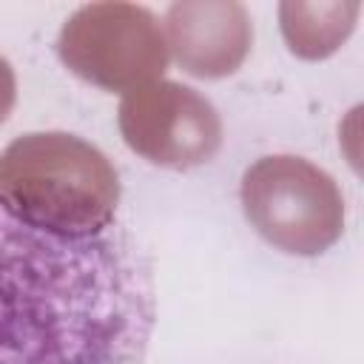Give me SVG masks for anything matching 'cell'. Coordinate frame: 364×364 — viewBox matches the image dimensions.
Masks as SVG:
<instances>
[{
    "label": "cell",
    "instance_id": "obj_1",
    "mask_svg": "<svg viewBox=\"0 0 364 364\" xmlns=\"http://www.w3.org/2000/svg\"><path fill=\"white\" fill-rule=\"evenodd\" d=\"M154 321L151 262L131 233L57 236L0 205V364H142Z\"/></svg>",
    "mask_w": 364,
    "mask_h": 364
},
{
    "label": "cell",
    "instance_id": "obj_2",
    "mask_svg": "<svg viewBox=\"0 0 364 364\" xmlns=\"http://www.w3.org/2000/svg\"><path fill=\"white\" fill-rule=\"evenodd\" d=\"M119 179L91 142L63 134H26L0 154V205L34 230L97 236L114 228Z\"/></svg>",
    "mask_w": 364,
    "mask_h": 364
},
{
    "label": "cell",
    "instance_id": "obj_3",
    "mask_svg": "<svg viewBox=\"0 0 364 364\" xmlns=\"http://www.w3.org/2000/svg\"><path fill=\"white\" fill-rule=\"evenodd\" d=\"M250 225L287 253L313 256L341 236L344 208L336 182L299 156H264L242 179Z\"/></svg>",
    "mask_w": 364,
    "mask_h": 364
},
{
    "label": "cell",
    "instance_id": "obj_4",
    "mask_svg": "<svg viewBox=\"0 0 364 364\" xmlns=\"http://www.w3.org/2000/svg\"><path fill=\"white\" fill-rule=\"evenodd\" d=\"M63 63L102 88H136L165 71L168 51L156 17L134 3H91L77 9L57 40Z\"/></svg>",
    "mask_w": 364,
    "mask_h": 364
},
{
    "label": "cell",
    "instance_id": "obj_5",
    "mask_svg": "<svg viewBox=\"0 0 364 364\" xmlns=\"http://www.w3.org/2000/svg\"><path fill=\"white\" fill-rule=\"evenodd\" d=\"M119 128L134 151L171 168L208 162L222 139L213 105L179 82L128 91L119 105Z\"/></svg>",
    "mask_w": 364,
    "mask_h": 364
},
{
    "label": "cell",
    "instance_id": "obj_6",
    "mask_svg": "<svg viewBox=\"0 0 364 364\" xmlns=\"http://www.w3.org/2000/svg\"><path fill=\"white\" fill-rule=\"evenodd\" d=\"M165 28L179 65L196 77L236 71L253 40L250 14L233 0L173 3L165 11Z\"/></svg>",
    "mask_w": 364,
    "mask_h": 364
},
{
    "label": "cell",
    "instance_id": "obj_7",
    "mask_svg": "<svg viewBox=\"0 0 364 364\" xmlns=\"http://www.w3.org/2000/svg\"><path fill=\"white\" fill-rule=\"evenodd\" d=\"M358 3H282V31L301 57H327L350 34Z\"/></svg>",
    "mask_w": 364,
    "mask_h": 364
},
{
    "label": "cell",
    "instance_id": "obj_8",
    "mask_svg": "<svg viewBox=\"0 0 364 364\" xmlns=\"http://www.w3.org/2000/svg\"><path fill=\"white\" fill-rule=\"evenodd\" d=\"M14 105V71L6 57H0V122L9 117Z\"/></svg>",
    "mask_w": 364,
    "mask_h": 364
}]
</instances>
